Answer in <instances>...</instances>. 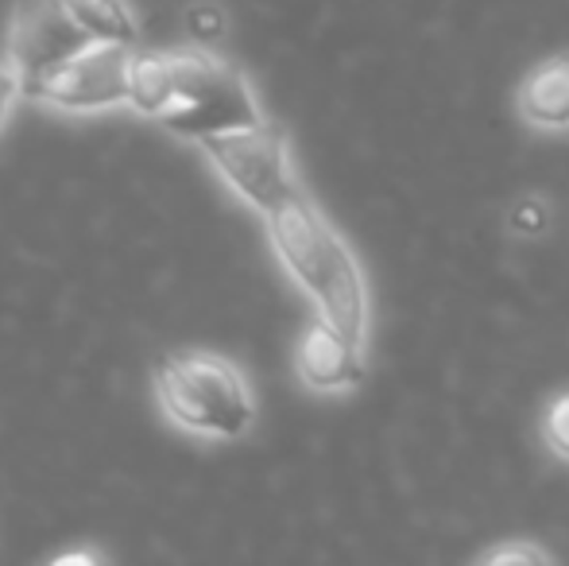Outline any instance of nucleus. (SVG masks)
I'll list each match as a JSON object with an SVG mask.
<instances>
[{"instance_id": "obj_4", "label": "nucleus", "mask_w": 569, "mask_h": 566, "mask_svg": "<svg viewBox=\"0 0 569 566\" xmlns=\"http://www.w3.org/2000/svg\"><path fill=\"white\" fill-rule=\"evenodd\" d=\"M198 148L206 151V159L226 179L232 195L252 206L260 218L276 210L291 190H299L287 132L268 117L252 129H232L198 140Z\"/></svg>"}, {"instance_id": "obj_9", "label": "nucleus", "mask_w": 569, "mask_h": 566, "mask_svg": "<svg viewBox=\"0 0 569 566\" xmlns=\"http://www.w3.org/2000/svg\"><path fill=\"white\" fill-rule=\"evenodd\" d=\"M67 4L90 39L140 47V20L128 0H67Z\"/></svg>"}, {"instance_id": "obj_13", "label": "nucleus", "mask_w": 569, "mask_h": 566, "mask_svg": "<svg viewBox=\"0 0 569 566\" xmlns=\"http://www.w3.org/2000/svg\"><path fill=\"white\" fill-rule=\"evenodd\" d=\"M535 566V563H555V555L542 552L539 544H527V539H511V544H500L492 552L480 555V566Z\"/></svg>"}, {"instance_id": "obj_15", "label": "nucleus", "mask_w": 569, "mask_h": 566, "mask_svg": "<svg viewBox=\"0 0 569 566\" xmlns=\"http://www.w3.org/2000/svg\"><path fill=\"white\" fill-rule=\"evenodd\" d=\"M20 98H23L20 75L12 70V62L0 59V129L8 125V117H12V109H16V101H20Z\"/></svg>"}, {"instance_id": "obj_7", "label": "nucleus", "mask_w": 569, "mask_h": 566, "mask_svg": "<svg viewBox=\"0 0 569 566\" xmlns=\"http://www.w3.org/2000/svg\"><path fill=\"white\" fill-rule=\"evenodd\" d=\"M295 373H299L302 388L318 396H341L360 388L365 380V346L352 341L349 334L338 330L330 318L318 315L307 330L299 334L295 346Z\"/></svg>"}, {"instance_id": "obj_1", "label": "nucleus", "mask_w": 569, "mask_h": 566, "mask_svg": "<svg viewBox=\"0 0 569 566\" xmlns=\"http://www.w3.org/2000/svg\"><path fill=\"white\" fill-rule=\"evenodd\" d=\"M268 221V241L276 249L279 265L287 268L295 284L307 291V299L318 307V315L330 318L338 330L352 341H368V284L365 268L352 257L345 237L333 229V221L315 206L307 190H291Z\"/></svg>"}, {"instance_id": "obj_12", "label": "nucleus", "mask_w": 569, "mask_h": 566, "mask_svg": "<svg viewBox=\"0 0 569 566\" xmlns=\"http://www.w3.org/2000/svg\"><path fill=\"white\" fill-rule=\"evenodd\" d=\"M539 430H542V443H547V450L555 454V458L569 461V388H566V393H558L555 400L547 404Z\"/></svg>"}, {"instance_id": "obj_16", "label": "nucleus", "mask_w": 569, "mask_h": 566, "mask_svg": "<svg viewBox=\"0 0 569 566\" xmlns=\"http://www.w3.org/2000/svg\"><path fill=\"white\" fill-rule=\"evenodd\" d=\"M101 566L106 555L93 552V547H82V552H67V555H51V566Z\"/></svg>"}, {"instance_id": "obj_6", "label": "nucleus", "mask_w": 569, "mask_h": 566, "mask_svg": "<svg viewBox=\"0 0 569 566\" xmlns=\"http://www.w3.org/2000/svg\"><path fill=\"white\" fill-rule=\"evenodd\" d=\"M90 43L86 28L74 20L67 0H16L8 20L4 59L20 75V82L39 78L54 62L70 59L78 47Z\"/></svg>"}, {"instance_id": "obj_8", "label": "nucleus", "mask_w": 569, "mask_h": 566, "mask_svg": "<svg viewBox=\"0 0 569 566\" xmlns=\"http://www.w3.org/2000/svg\"><path fill=\"white\" fill-rule=\"evenodd\" d=\"M516 113L535 132H569V51L539 59L516 86Z\"/></svg>"}, {"instance_id": "obj_3", "label": "nucleus", "mask_w": 569, "mask_h": 566, "mask_svg": "<svg viewBox=\"0 0 569 566\" xmlns=\"http://www.w3.org/2000/svg\"><path fill=\"white\" fill-rule=\"evenodd\" d=\"M182 140H206L218 132L252 129L263 121L256 90L221 54L198 47L167 51V101L156 117Z\"/></svg>"}, {"instance_id": "obj_2", "label": "nucleus", "mask_w": 569, "mask_h": 566, "mask_svg": "<svg viewBox=\"0 0 569 566\" xmlns=\"http://www.w3.org/2000/svg\"><path fill=\"white\" fill-rule=\"evenodd\" d=\"M151 388L179 430L213 443L244 438L256 424V396L240 365L210 349H167L151 365Z\"/></svg>"}, {"instance_id": "obj_11", "label": "nucleus", "mask_w": 569, "mask_h": 566, "mask_svg": "<svg viewBox=\"0 0 569 566\" xmlns=\"http://www.w3.org/2000/svg\"><path fill=\"white\" fill-rule=\"evenodd\" d=\"M550 221H555V210H550V202L542 195H519L516 202L503 210V226H508V234L519 237V241H539V237H547Z\"/></svg>"}, {"instance_id": "obj_10", "label": "nucleus", "mask_w": 569, "mask_h": 566, "mask_svg": "<svg viewBox=\"0 0 569 566\" xmlns=\"http://www.w3.org/2000/svg\"><path fill=\"white\" fill-rule=\"evenodd\" d=\"M167 101V51H132V70H128V106L140 117L156 121Z\"/></svg>"}, {"instance_id": "obj_14", "label": "nucleus", "mask_w": 569, "mask_h": 566, "mask_svg": "<svg viewBox=\"0 0 569 566\" xmlns=\"http://www.w3.org/2000/svg\"><path fill=\"white\" fill-rule=\"evenodd\" d=\"M187 36L202 47L213 43V39H221L226 36V12H221L218 4H210V0L187 8Z\"/></svg>"}, {"instance_id": "obj_5", "label": "nucleus", "mask_w": 569, "mask_h": 566, "mask_svg": "<svg viewBox=\"0 0 569 566\" xmlns=\"http://www.w3.org/2000/svg\"><path fill=\"white\" fill-rule=\"evenodd\" d=\"M132 51L136 47L90 39L70 59L54 62L39 78H28L23 98L59 109V113H101V109L128 106Z\"/></svg>"}]
</instances>
